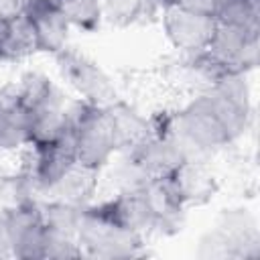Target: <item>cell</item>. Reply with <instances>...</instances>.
<instances>
[{
    "mask_svg": "<svg viewBox=\"0 0 260 260\" xmlns=\"http://www.w3.org/2000/svg\"><path fill=\"white\" fill-rule=\"evenodd\" d=\"M199 258H256L260 256L258 223L246 209H225L205 232L197 248Z\"/></svg>",
    "mask_w": 260,
    "mask_h": 260,
    "instance_id": "3",
    "label": "cell"
},
{
    "mask_svg": "<svg viewBox=\"0 0 260 260\" xmlns=\"http://www.w3.org/2000/svg\"><path fill=\"white\" fill-rule=\"evenodd\" d=\"M77 242L81 246L83 258H102V260H130L146 254L144 236L122 230L102 217L85 211L77 232Z\"/></svg>",
    "mask_w": 260,
    "mask_h": 260,
    "instance_id": "5",
    "label": "cell"
},
{
    "mask_svg": "<svg viewBox=\"0 0 260 260\" xmlns=\"http://www.w3.org/2000/svg\"><path fill=\"white\" fill-rule=\"evenodd\" d=\"M260 30L219 24L205 53L228 73H250L258 65Z\"/></svg>",
    "mask_w": 260,
    "mask_h": 260,
    "instance_id": "9",
    "label": "cell"
},
{
    "mask_svg": "<svg viewBox=\"0 0 260 260\" xmlns=\"http://www.w3.org/2000/svg\"><path fill=\"white\" fill-rule=\"evenodd\" d=\"M59 8L71 28L79 32H95L104 22L102 0H59Z\"/></svg>",
    "mask_w": 260,
    "mask_h": 260,
    "instance_id": "20",
    "label": "cell"
},
{
    "mask_svg": "<svg viewBox=\"0 0 260 260\" xmlns=\"http://www.w3.org/2000/svg\"><path fill=\"white\" fill-rule=\"evenodd\" d=\"M0 221L10 240V256L22 260H43L45 223L41 217V203L24 197L0 211Z\"/></svg>",
    "mask_w": 260,
    "mask_h": 260,
    "instance_id": "7",
    "label": "cell"
},
{
    "mask_svg": "<svg viewBox=\"0 0 260 260\" xmlns=\"http://www.w3.org/2000/svg\"><path fill=\"white\" fill-rule=\"evenodd\" d=\"M37 39L28 16L16 14L0 18V61L18 63L37 55Z\"/></svg>",
    "mask_w": 260,
    "mask_h": 260,
    "instance_id": "16",
    "label": "cell"
},
{
    "mask_svg": "<svg viewBox=\"0 0 260 260\" xmlns=\"http://www.w3.org/2000/svg\"><path fill=\"white\" fill-rule=\"evenodd\" d=\"M0 256H10V240L2 221H0Z\"/></svg>",
    "mask_w": 260,
    "mask_h": 260,
    "instance_id": "26",
    "label": "cell"
},
{
    "mask_svg": "<svg viewBox=\"0 0 260 260\" xmlns=\"http://www.w3.org/2000/svg\"><path fill=\"white\" fill-rule=\"evenodd\" d=\"M100 173L102 171L87 169L77 162L49 189L47 195H49V199H59V201H67V203H75V205H87L98 189Z\"/></svg>",
    "mask_w": 260,
    "mask_h": 260,
    "instance_id": "18",
    "label": "cell"
},
{
    "mask_svg": "<svg viewBox=\"0 0 260 260\" xmlns=\"http://www.w3.org/2000/svg\"><path fill=\"white\" fill-rule=\"evenodd\" d=\"M41 2H51V4H59V0H41Z\"/></svg>",
    "mask_w": 260,
    "mask_h": 260,
    "instance_id": "27",
    "label": "cell"
},
{
    "mask_svg": "<svg viewBox=\"0 0 260 260\" xmlns=\"http://www.w3.org/2000/svg\"><path fill=\"white\" fill-rule=\"evenodd\" d=\"M160 26L173 49L183 55H193L207 49L217 28V20L207 12L191 10L177 4H162Z\"/></svg>",
    "mask_w": 260,
    "mask_h": 260,
    "instance_id": "8",
    "label": "cell"
},
{
    "mask_svg": "<svg viewBox=\"0 0 260 260\" xmlns=\"http://www.w3.org/2000/svg\"><path fill=\"white\" fill-rule=\"evenodd\" d=\"M167 183L185 209L205 205L217 193V181L213 171L203 158L197 156L187 158L171 177H167Z\"/></svg>",
    "mask_w": 260,
    "mask_h": 260,
    "instance_id": "12",
    "label": "cell"
},
{
    "mask_svg": "<svg viewBox=\"0 0 260 260\" xmlns=\"http://www.w3.org/2000/svg\"><path fill=\"white\" fill-rule=\"evenodd\" d=\"M213 16L219 24L260 30V0H221Z\"/></svg>",
    "mask_w": 260,
    "mask_h": 260,
    "instance_id": "21",
    "label": "cell"
},
{
    "mask_svg": "<svg viewBox=\"0 0 260 260\" xmlns=\"http://www.w3.org/2000/svg\"><path fill=\"white\" fill-rule=\"evenodd\" d=\"M128 156L146 181H158L171 177L187 158H191L181 144L165 134H152L132 152L122 154Z\"/></svg>",
    "mask_w": 260,
    "mask_h": 260,
    "instance_id": "11",
    "label": "cell"
},
{
    "mask_svg": "<svg viewBox=\"0 0 260 260\" xmlns=\"http://www.w3.org/2000/svg\"><path fill=\"white\" fill-rule=\"evenodd\" d=\"M47 232V230H45ZM67 260V258H83L81 246L75 238H67L61 234L47 232L45 234V248H43V260Z\"/></svg>",
    "mask_w": 260,
    "mask_h": 260,
    "instance_id": "23",
    "label": "cell"
},
{
    "mask_svg": "<svg viewBox=\"0 0 260 260\" xmlns=\"http://www.w3.org/2000/svg\"><path fill=\"white\" fill-rule=\"evenodd\" d=\"M81 215H83V205H75L59 199H49L41 203V217L45 230L53 234H61L77 240Z\"/></svg>",
    "mask_w": 260,
    "mask_h": 260,
    "instance_id": "19",
    "label": "cell"
},
{
    "mask_svg": "<svg viewBox=\"0 0 260 260\" xmlns=\"http://www.w3.org/2000/svg\"><path fill=\"white\" fill-rule=\"evenodd\" d=\"M160 6L162 4H177V6H185L191 10H199V12H207L213 14L217 10V6L221 4V0H158Z\"/></svg>",
    "mask_w": 260,
    "mask_h": 260,
    "instance_id": "24",
    "label": "cell"
},
{
    "mask_svg": "<svg viewBox=\"0 0 260 260\" xmlns=\"http://www.w3.org/2000/svg\"><path fill=\"white\" fill-rule=\"evenodd\" d=\"M28 146V112L14 95L12 85L0 91V152Z\"/></svg>",
    "mask_w": 260,
    "mask_h": 260,
    "instance_id": "15",
    "label": "cell"
},
{
    "mask_svg": "<svg viewBox=\"0 0 260 260\" xmlns=\"http://www.w3.org/2000/svg\"><path fill=\"white\" fill-rule=\"evenodd\" d=\"M142 193L152 209L156 234H175L177 230H181V223L185 217V207L175 197L167 179L148 181L142 187Z\"/></svg>",
    "mask_w": 260,
    "mask_h": 260,
    "instance_id": "17",
    "label": "cell"
},
{
    "mask_svg": "<svg viewBox=\"0 0 260 260\" xmlns=\"http://www.w3.org/2000/svg\"><path fill=\"white\" fill-rule=\"evenodd\" d=\"M26 165L22 171V183L32 193L47 195L49 189L69 171L77 165L75 154V140L71 128L59 136L57 140H51L47 144L39 146H26Z\"/></svg>",
    "mask_w": 260,
    "mask_h": 260,
    "instance_id": "6",
    "label": "cell"
},
{
    "mask_svg": "<svg viewBox=\"0 0 260 260\" xmlns=\"http://www.w3.org/2000/svg\"><path fill=\"white\" fill-rule=\"evenodd\" d=\"M154 134H165L185 148L189 156L203 158L209 152L232 144L219 118L207 106L205 98L197 93L183 108L160 112L150 118Z\"/></svg>",
    "mask_w": 260,
    "mask_h": 260,
    "instance_id": "1",
    "label": "cell"
},
{
    "mask_svg": "<svg viewBox=\"0 0 260 260\" xmlns=\"http://www.w3.org/2000/svg\"><path fill=\"white\" fill-rule=\"evenodd\" d=\"M53 57L63 81L79 95V100L106 108L120 98L116 83L108 75V71L85 53L67 45Z\"/></svg>",
    "mask_w": 260,
    "mask_h": 260,
    "instance_id": "4",
    "label": "cell"
},
{
    "mask_svg": "<svg viewBox=\"0 0 260 260\" xmlns=\"http://www.w3.org/2000/svg\"><path fill=\"white\" fill-rule=\"evenodd\" d=\"M30 0H0V18L16 16L26 10Z\"/></svg>",
    "mask_w": 260,
    "mask_h": 260,
    "instance_id": "25",
    "label": "cell"
},
{
    "mask_svg": "<svg viewBox=\"0 0 260 260\" xmlns=\"http://www.w3.org/2000/svg\"><path fill=\"white\" fill-rule=\"evenodd\" d=\"M154 6H160L158 0H102L104 22L126 28L146 16V12Z\"/></svg>",
    "mask_w": 260,
    "mask_h": 260,
    "instance_id": "22",
    "label": "cell"
},
{
    "mask_svg": "<svg viewBox=\"0 0 260 260\" xmlns=\"http://www.w3.org/2000/svg\"><path fill=\"white\" fill-rule=\"evenodd\" d=\"M69 124L75 140L77 162L95 171L110 165L116 154V140L106 108L77 100L69 106Z\"/></svg>",
    "mask_w": 260,
    "mask_h": 260,
    "instance_id": "2",
    "label": "cell"
},
{
    "mask_svg": "<svg viewBox=\"0 0 260 260\" xmlns=\"http://www.w3.org/2000/svg\"><path fill=\"white\" fill-rule=\"evenodd\" d=\"M106 114L116 140V154H128L136 146H140L146 138L154 134L150 118L138 112L132 104L118 98L110 106H106Z\"/></svg>",
    "mask_w": 260,
    "mask_h": 260,
    "instance_id": "14",
    "label": "cell"
},
{
    "mask_svg": "<svg viewBox=\"0 0 260 260\" xmlns=\"http://www.w3.org/2000/svg\"><path fill=\"white\" fill-rule=\"evenodd\" d=\"M24 14L28 16V20L32 24L39 53L57 55L61 49L67 47L71 26H69L67 18L63 16L59 4L30 0Z\"/></svg>",
    "mask_w": 260,
    "mask_h": 260,
    "instance_id": "13",
    "label": "cell"
},
{
    "mask_svg": "<svg viewBox=\"0 0 260 260\" xmlns=\"http://www.w3.org/2000/svg\"><path fill=\"white\" fill-rule=\"evenodd\" d=\"M85 211L140 236L154 232V215L142 187L134 191H116L112 197L100 203H87Z\"/></svg>",
    "mask_w": 260,
    "mask_h": 260,
    "instance_id": "10",
    "label": "cell"
}]
</instances>
